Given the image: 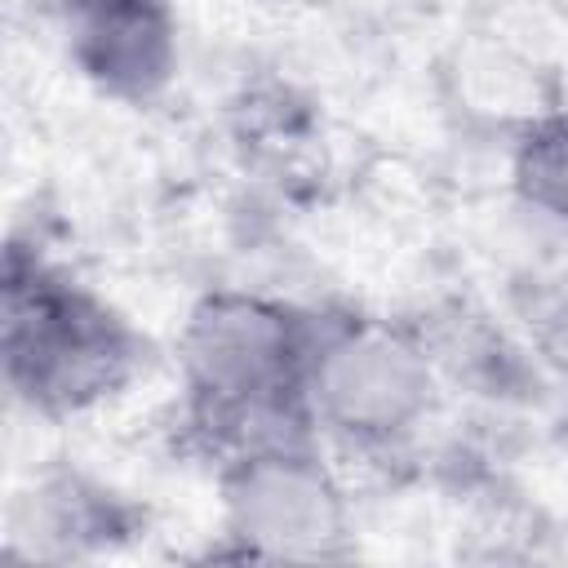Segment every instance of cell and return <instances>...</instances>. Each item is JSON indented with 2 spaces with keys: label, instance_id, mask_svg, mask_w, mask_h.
<instances>
[{
  "label": "cell",
  "instance_id": "9",
  "mask_svg": "<svg viewBox=\"0 0 568 568\" xmlns=\"http://www.w3.org/2000/svg\"><path fill=\"white\" fill-rule=\"evenodd\" d=\"M506 306L537 368L568 390V262H537L510 275Z\"/></svg>",
  "mask_w": 568,
  "mask_h": 568
},
{
  "label": "cell",
  "instance_id": "1",
  "mask_svg": "<svg viewBox=\"0 0 568 568\" xmlns=\"http://www.w3.org/2000/svg\"><path fill=\"white\" fill-rule=\"evenodd\" d=\"M320 306L257 288H209L178 328V386L186 435L226 457L235 448L315 430L306 408Z\"/></svg>",
  "mask_w": 568,
  "mask_h": 568
},
{
  "label": "cell",
  "instance_id": "7",
  "mask_svg": "<svg viewBox=\"0 0 568 568\" xmlns=\"http://www.w3.org/2000/svg\"><path fill=\"white\" fill-rule=\"evenodd\" d=\"M439 377L462 382L479 395L493 399H515L537 390V359L528 355L524 342H510L497 320L466 302H439L422 320H413Z\"/></svg>",
  "mask_w": 568,
  "mask_h": 568
},
{
  "label": "cell",
  "instance_id": "5",
  "mask_svg": "<svg viewBox=\"0 0 568 568\" xmlns=\"http://www.w3.org/2000/svg\"><path fill=\"white\" fill-rule=\"evenodd\" d=\"M71 67L111 102L146 106L178 75V0H58Z\"/></svg>",
  "mask_w": 568,
  "mask_h": 568
},
{
  "label": "cell",
  "instance_id": "8",
  "mask_svg": "<svg viewBox=\"0 0 568 568\" xmlns=\"http://www.w3.org/2000/svg\"><path fill=\"white\" fill-rule=\"evenodd\" d=\"M138 528V515L124 497L75 466H49L13 506V532H27L49 555H75Z\"/></svg>",
  "mask_w": 568,
  "mask_h": 568
},
{
  "label": "cell",
  "instance_id": "4",
  "mask_svg": "<svg viewBox=\"0 0 568 568\" xmlns=\"http://www.w3.org/2000/svg\"><path fill=\"white\" fill-rule=\"evenodd\" d=\"M320 439V430H293L217 457L222 537L235 555L288 564L355 555L351 493Z\"/></svg>",
  "mask_w": 568,
  "mask_h": 568
},
{
  "label": "cell",
  "instance_id": "10",
  "mask_svg": "<svg viewBox=\"0 0 568 568\" xmlns=\"http://www.w3.org/2000/svg\"><path fill=\"white\" fill-rule=\"evenodd\" d=\"M510 191L524 209L568 231V102L510 138Z\"/></svg>",
  "mask_w": 568,
  "mask_h": 568
},
{
  "label": "cell",
  "instance_id": "3",
  "mask_svg": "<svg viewBox=\"0 0 568 568\" xmlns=\"http://www.w3.org/2000/svg\"><path fill=\"white\" fill-rule=\"evenodd\" d=\"M444 377L413 320L355 306L320 311L306 408L324 439L351 457H395L439 408Z\"/></svg>",
  "mask_w": 568,
  "mask_h": 568
},
{
  "label": "cell",
  "instance_id": "6",
  "mask_svg": "<svg viewBox=\"0 0 568 568\" xmlns=\"http://www.w3.org/2000/svg\"><path fill=\"white\" fill-rule=\"evenodd\" d=\"M439 84L448 111L466 129L501 133V138H515L537 115L564 102L550 71H541L524 49L497 36L457 40L453 53L439 62Z\"/></svg>",
  "mask_w": 568,
  "mask_h": 568
},
{
  "label": "cell",
  "instance_id": "2",
  "mask_svg": "<svg viewBox=\"0 0 568 568\" xmlns=\"http://www.w3.org/2000/svg\"><path fill=\"white\" fill-rule=\"evenodd\" d=\"M151 359L146 333L49 262L13 240L0 271V364L13 404L31 417L67 422L124 395Z\"/></svg>",
  "mask_w": 568,
  "mask_h": 568
}]
</instances>
